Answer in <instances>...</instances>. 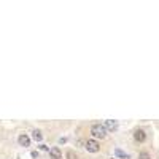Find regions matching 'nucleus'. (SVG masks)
<instances>
[{
    "mask_svg": "<svg viewBox=\"0 0 159 159\" xmlns=\"http://www.w3.org/2000/svg\"><path fill=\"white\" fill-rule=\"evenodd\" d=\"M107 132H108V130L105 129L104 124H94L91 127V134H92V137H96V138H105Z\"/></svg>",
    "mask_w": 159,
    "mask_h": 159,
    "instance_id": "1",
    "label": "nucleus"
},
{
    "mask_svg": "<svg viewBox=\"0 0 159 159\" xmlns=\"http://www.w3.org/2000/svg\"><path fill=\"white\" fill-rule=\"evenodd\" d=\"M85 148H86V151H89V153H97L99 149H100V145H99L97 140L89 138V140H86V142H85Z\"/></svg>",
    "mask_w": 159,
    "mask_h": 159,
    "instance_id": "2",
    "label": "nucleus"
},
{
    "mask_svg": "<svg viewBox=\"0 0 159 159\" xmlns=\"http://www.w3.org/2000/svg\"><path fill=\"white\" fill-rule=\"evenodd\" d=\"M132 137H134V140H135L137 143H143L145 140H146V132H145L143 129H135Z\"/></svg>",
    "mask_w": 159,
    "mask_h": 159,
    "instance_id": "3",
    "label": "nucleus"
},
{
    "mask_svg": "<svg viewBox=\"0 0 159 159\" xmlns=\"http://www.w3.org/2000/svg\"><path fill=\"white\" fill-rule=\"evenodd\" d=\"M104 126H105L107 130H110V132H115V130H118L119 124H118V121H115V119H107Z\"/></svg>",
    "mask_w": 159,
    "mask_h": 159,
    "instance_id": "4",
    "label": "nucleus"
},
{
    "mask_svg": "<svg viewBox=\"0 0 159 159\" xmlns=\"http://www.w3.org/2000/svg\"><path fill=\"white\" fill-rule=\"evenodd\" d=\"M18 143H19L21 146H24V148L30 146V137L27 134H21L19 137H18Z\"/></svg>",
    "mask_w": 159,
    "mask_h": 159,
    "instance_id": "5",
    "label": "nucleus"
},
{
    "mask_svg": "<svg viewBox=\"0 0 159 159\" xmlns=\"http://www.w3.org/2000/svg\"><path fill=\"white\" fill-rule=\"evenodd\" d=\"M50 154H51L53 159H62V153H61V149H59L58 146L51 148V149H50Z\"/></svg>",
    "mask_w": 159,
    "mask_h": 159,
    "instance_id": "6",
    "label": "nucleus"
},
{
    "mask_svg": "<svg viewBox=\"0 0 159 159\" xmlns=\"http://www.w3.org/2000/svg\"><path fill=\"white\" fill-rule=\"evenodd\" d=\"M32 138L37 140V142H42L43 140V134H42V130L40 129H35L34 132H32Z\"/></svg>",
    "mask_w": 159,
    "mask_h": 159,
    "instance_id": "7",
    "label": "nucleus"
},
{
    "mask_svg": "<svg viewBox=\"0 0 159 159\" xmlns=\"http://www.w3.org/2000/svg\"><path fill=\"white\" fill-rule=\"evenodd\" d=\"M115 154H116L119 159H130V156H129L127 153H124L121 148H116V149H115Z\"/></svg>",
    "mask_w": 159,
    "mask_h": 159,
    "instance_id": "8",
    "label": "nucleus"
},
{
    "mask_svg": "<svg viewBox=\"0 0 159 159\" xmlns=\"http://www.w3.org/2000/svg\"><path fill=\"white\" fill-rule=\"evenodd\" d=\"M65 156H67V159H78L77 153H75V151H72V149H69V151L65 153Z\"/></svg>",
    "mask_w": 159,
    "mask_h": 159,
    "instance_id": "9",
    "label": "nucleus"
},
{
    "mask_svg": "<svg viewBox=\"0 0 159 159\" xmlns=\"http://www.w3.org/2000/svg\"><path fill=\"white\" fill-rule=\"evenodd\" d=\"M138 159H151V156H149L146 151H142V153H138Z\"/></svg>",
    "mask_w": 159,
    "mask_h": 159,
    "instance_id": "10",
    "label": "nucleus"
},
{
    "mask_svg": "<svg viewBox=\"0 0 159 159\" xmlns=\"http://www.w3.org/2000/svg\"><path fill=\"white\" fill-rule=\"evenodd\" d=\"M40 149H43V151H50V148L46 145H40Z\"/></svg>",
    "mask_w": 159,
    "mask_h": 159,
    "instance_id": "11",
    "label": "nucleus"
},
{
    "mask_svg": "<svg viewBox=\"0 0 159 159\" xmlns=\"http://www.w3.org/2000/svg\"><path fill=\"white\" fill-rule=\"evenodd\" d=\"M32 157H38V153H37V151H32Z\"/></svg>",
    "mask_w": 159,
    "mask_h": 159,
    "instance_id": "12",
    "label": "nucleus"
}]
</instances>
